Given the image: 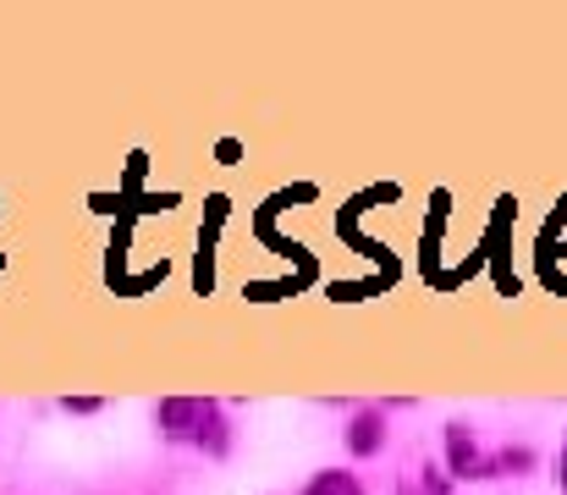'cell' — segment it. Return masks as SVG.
Segmentation results:
<instances>
[{
	"mask_svg": "<svg viewBox=\"0 0 567 495\" xmlns=\"http://www.w3.org/2000/svg\"><path fill=\"white\" fill-rule=\"evenodd\" d=\"M303 495H364V485H359V474H348V468H320V474L303 485Z\"/></svg>",
	"mask_w": 567,
	"mask_h": 495,
	"instance_id": "cell-4",
	"label": "cell"
},
{
	"mask_svg": "<svg viewBox=\"0 0 567 495\" xmlns=\"http://www.w3.org/2000/svg\"><path fill=\"white\" fill-rule=\"evenodd\" d=\"M557 485L567 491V446H563V457H557Z\"/></svg>",
	"mask_w": 567,
	"mask_h": 495,
	"instance_id": "cell-8",
	"label": "cell"
},
{
	"mask_svg": "<svg viewBox=\"0 0 567 495\" xmlns=\"http://www.w3.org/2000/svg\"><path fill=\"white\" fill-rule=\"evenodd\" d=\"M61 408H66V413H78V419H89V413H100L105 402H100V396H66Z\"/></svg>",
	"mask_w": 567,
	"mask_h": 495,
	"instance_id": "cell-6",
	"label": "cell"
},
{
	"mask_svg": "<svg viewBox=\"0 0 567 495\" xmlns=\"http://www.w3.org/2000/svg\"><path fill=\"white\" fill-rule=\"evenodd\" d=\"M215 161L237 165V161H243V144H237V138H220V144H215Z\"/></svg>",
	"mask_w": 567,
	"mask_h": 495,
	"instance_id": "cell-7",
	"label": "cell"
},
{
	"mask_svg": "<svg viewBox=\"0 0 567 495\" xmlns=\"http://www.w3.org/2000/svg\"><path fill=\"white\" fill-rule=\"evenodd\" d=\"M446 468L452 479H485V457L468 424H446Z\"/></svg>",
	"mask_w": 567,
	"mask_h": 495,
	"instance_id": "cell-2",
	"label": "cell"
},
{
	"mask_svg": "<svg viewBox=\"0 0 567 495\" xmlns=\"http://www.w3.org/2000/svg\"><path fill=\"white\" fill-rule=\"evenodd\" d=\"M535 468V452L529 446H502L496 457H485V479L491 474H529Z\"/></svg>",
	"mask_w": 567,
	"mask_h": 495,
	"instance_id": "cell-5",
	"label": "cell"
},
{
	"mask_svg": "<svg viewBox=\"0 0 567 495\" xmlns=\"http://www.w3.org/2000/svg\"><path fill=\"white\" fill-rule=\"evenodd\" d=\"M342 441H348V452H353V457H375L380 446H385V419H380V408L353 413V424L342 430Z\"/></svg>",
	"mask_w": 567,
	"mask_h": 495,
	"instance_id": "cell-3",
	"label": "cell"
},
{
	"mask_svg": "<svg viewBox=\"0 0 567 495\" xmlns=\"http://www.w3.org/2000/svg\"><path fill=\"white\" fill-rule=\"evenodd\" d=\"M220 419V408L209 402V396H166L161 408H155V424H161V435L166 441H204V430Z\"/></svg>",
	"mask_w": 567,
	"mask_h": 495,
	"instance_id": "cell-1",
	"label": "cell"
}]
</instances>
